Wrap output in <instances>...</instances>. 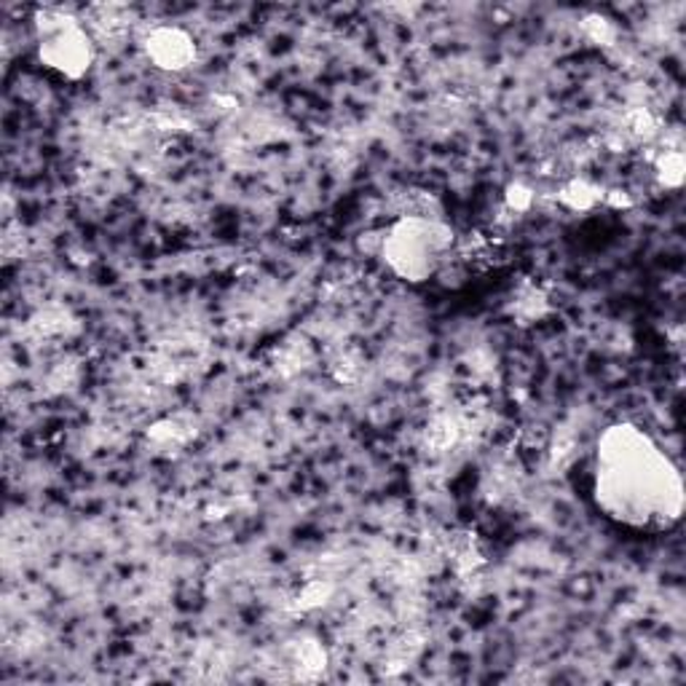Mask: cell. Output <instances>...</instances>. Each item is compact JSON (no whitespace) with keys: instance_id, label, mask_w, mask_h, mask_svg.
I'll list each match as a JSON object with an SVG mask.
<instances>
[{"instance_id":"1","label":"cell","mask_w":686,"mask_h":686,"mask_svg":"<svg viewBox=\"0 0 686 686\" xmlns=\"http://www.w3.org/2000/svg\"><path fill=\"white\" fill-rule=\"evenodd\" d=\"M588 482L593 505L622 529L659 533L684 514L682 472L635 424L601 432L590 450Z\"/></svg>"},{"instance_id":"2","label":"cell","mask_w":686,"mask_h":686,"mask_svg":"<svg viewBox=\"0 0 686 686\" xmlns=\"http://www.w3.org/2000/svg\"><path fill=\"white\" fill-rule=\"evenodd\" d=\"M378 258L403 282H429L456 258V231L440 215H397L381 233Z\"/></svg>"},{"instance_id":"3","label":"cell","mask_w":686,"mask_h":686,"mask_svg":"<svg viewBox=\"0 0 686 686\" xmlns=\"http://www.w3.org/2000/svg\"><path fill=\"white\" fill-rule=\"evenodd\" d=\"M38 62L65 81H81L92 70L97 46L79 17L62 9H43L33 19Z\"/></svg>"},{"instance_id":"4","label":"cell","mask_w":686,"mask_h":686,"mask_svg":"<svg viewBox=\"0 0 686 686\" xmlns=\"http://www.w3.org/2000/svg\"><path fill=\"white\" fill-rule=\"evenodd\" d=\"M143 52L150 65L162 73H183L199 56L194 35L183 28H172V24L150 30L143 41Z\"/></svg>"},{"instance_id":"5","label":"cell","mask_w":686,"mask_h":686,"mask_svg":"<svg viewBox=\"0 0 686 686\" xmlns=\"http://www.w3.org/2000/svg\"><path fill=\"white\" fill-rule=\"evenodd\" d=\"M606 199L603 188L593 186L588 180H571L561 188V201L574 212H590L593 207H599L601 201Z\"/></svg>"},{"instance_id":"6","label":"cell","mask_w":686,"mask_h":686,"mask_svg":"<svg viewBox=\"0 0 686 686\" xmlns=\"http://www.w3.org/2000/svg\"><path fill=\"white\" fill-rule=\"evenodd\" d=\"M657 177L663 180L665 188H678L684 183V156L678 150H668L659 156L657 162Z\"/></svg>"},{"instance_id":"7","label":"cell","mask_w":686,"mask_h":686,"mask_svg":"<svg viewBox=\"0 0 686 686\" xmlns=\"http://www.w3.org/2000/svg\"><path fill=\"white\" fill-rule=\"evenodd\" d=\"M298 663H301L298 668L309 673L325 671V652H322V646L314 644V641H303V644L298 646Z\"/></svg>"},{"instance_id":"8","label":"cell","mask_w":686,"mask_h":686,"mask_svg":"<svg viewBox=\"0 0 686 686\" xmlns=\"http://www.w3.org/2000/svg\"><path fill=\"white\" fill-rule=\"evenodd\" d=\"M505 201L507 209H512V212H529L533 205V190L523 186V183H512V186H507L505 190Z\"/></svg>"}]
</instances>
